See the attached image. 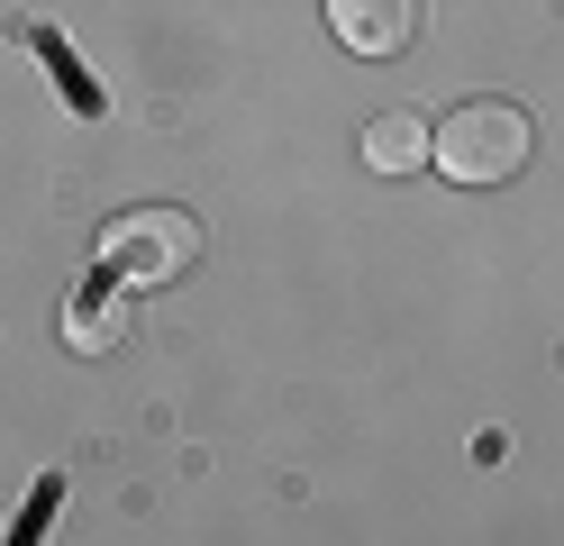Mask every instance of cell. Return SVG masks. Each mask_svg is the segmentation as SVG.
I'll return each instance as SVG.
<instances>
[{"instance_id": "cell-1", "label": "cell", "mask_w": 564, "mask_h": 546, "mask_svg": "<svg viewBox=\"0 0 564 546\" xmlns=\"http://www.w3.org/2000/svg\"><path fill=\"white\" fill-rule=\"evenodd\" d=\"M200 265V218L173 210V201H137L100 228V274L128 282V291H155V282H183Z\"/></svg>"}, {"instance_id": "cell-2", "label": "cell", "mask_w": 564, "mask_h": 546, "mask_svg": "<svg viewBox=\"0 0 564 546\" xmlns=\"http://www.w3.org/2000/svg\"><path fill=\"white\" fill-rule=\"evenodd\" d=\"M528 119L510 100H465L455 119H437V137H429V156H437V173L446 182H510L519 164H528Z\"/></svg>"}, {"instance_id": "cell-3", "label": "cell", "mask_w": 564, "mask_h": 546, "mask_svg": "<svg viewBox=\"0 0 564 546\" xmlns=\"http://www.w3.org/2000/svg\"><path fill=\"white\" fill-rule=\"evenodd\" d=\"M328 28H337L346 55L392 64V55L419 46V0H328Z\"/></svg>"}, {"instance_id": "cell-4", "label": "cell", "mask_w": 564, "mask_h": 546, "mask_svg": "<svg viewBox=\"0 0 564 546\" xmlns=\"http://www.w3.org/2000/svg\"><path fill=\"white\" fill-rule=\"evenodd\" d=\"M128 338H137V291L128 282H83L64 301V346L74 355H119Z\"/></svg>"}, {"instance_id": "cell-5", "label": "cell", "mask_w": 564, "mask_h": 546, "mask_svg": "<svg viewBox=\"0 0 564 546\" xmlns=\"http://www.w3.org/2000/svg\"><path fill=\"white\" fill-rule=\"evenodd\" d=\"M429 119H419V109H382V119L365 128V164L373 173H419V164H429Z\"/></svg>"}]
</instances>
